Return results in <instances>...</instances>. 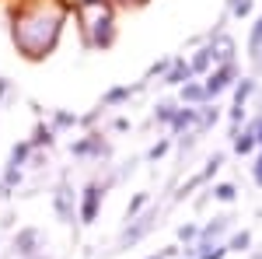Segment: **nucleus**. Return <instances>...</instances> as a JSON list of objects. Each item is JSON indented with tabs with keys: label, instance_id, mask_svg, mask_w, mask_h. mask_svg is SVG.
I'll list each match as a JSON object with an SVG mask.
<instances>
[{
	"label": "nucleus",
	"instance_id": "nucleus-1",
	"mask_svg": "<svg viewBox=\"0 0 262 259\" xmlns=\"http://www.w3.org/2000/svg\"><path fill=\"white\" fill-rule=\"evenodd\" d=\"M234 74H238V67H234V63H224V67H217L210 77L203 81V88H206V98H217V95H224V91L234 84Z\"/></svg>",
	"mask_w": 262,
	"mask_h": 259
},
{
	"label": "nucleus",
	"instance_id": "nucleus-5",
	"mask_svg": "<svg viewBox=\"0 0 262 259\" xmlns=\"http://www.w3.org/2000/svg\"><path fill=\"white\" fill-rule=\"evenodd\" d=\"M210 56H213V63H234V42L227 39V35H213V42H210Z\"/></svg>",
	"mask_w": 262,
	"mask_h": 259
},
{
	"label": "nucleus",
	"instance_id": "nucleus-11",
	"mask_svg": "<svg viewBox=\"0 0 262 259\" xmlns=\"http://www.w3.org/2000/svg\"><path fill=\"white\" fill-rule=\"evenodd\" d=\"M210 63H213V56H210V46L196 49V53H192V60H189V70H192V77H196V74H206V70H210Z\"/></svg>",
	"mask_w": 262,
	"mask_h": 259
},
{
	"label": "nucleus",
	"instance_id": "nucleus-12",
	"mask_svg": "<svg viewBox=\"0 0 262 259\" xmlns=\"http://www.w3.org/2000/svg\"><path fill=\"white\" fill-rule=\"evenodd\" d=\"M231 137H234V151H238V154H252V151H255V133H252L248 126L238 130V133H231Z\"/></svg>",
	"mask_w": 262,
	"mask_h": 259
},
{
	"label": "nucleus",
	"instance_id": "nucleus-7",
	"mask_svg": "<svg viewBox=\"0 0 262 259\" xmlns=\"http://www.w3.org/2000/svg\"><path fill=\"white\" fill-rule=\"evenodd\" d=\"M56 214H60V221H74V193H70V186L67 182H60V189H56Z\"/></svg>",
	"mask_w": 262,
	"mask_h": 259
},
{
	"label": "nucleus",
	"instance_id": "nucleus-10",
	"mask_svg": "<svg viewBox=\"0 0 262 259\" xmlns=\"http://www.w3.org/2000/svg\"><path fill=\"white\" fill-rule=\"evenodd\" d=\"M203 102H210L206 98V88L203 84H196V81H189V84H182V105H203Z\"/></svg>",
	"mask_w": 262,
	"mask_h": 259
},
{
	"label": "nucleus",
	"instance_id": "nucleus-20",
	"mask_svg": "<svg viewBox=\"0 0 262 259\" xmlns=\"http://www.w3.org/2000/svg\"><path fill=\"white\" fill-rule=\"evenodd\" d=\"M28 144H32V147H42V144H46V147H53V126L39 123V126H35V137L28 140Z\"/></svg>",
	"mask_w": 262,
	"mask_h": 259
},
{
	"label": "nucleus",
	"instance_id": "nucleus-25",
	"mask_svg": "<svg viewBox=\"0 0 262 259\" xmlns=\"http://www.w3.org/2000/svg\"><path fill=\"white\" fill-rule=\"evenodd\" d=\"M179 238L182 242H200V224H182V228H179Z\"/></svg>",
	"mask_w": 262,
	"mask_h": 259
},
{
	"label": "nucleus",
	"instance_id": "nucleus-31",
	"mask_svg": "<svg viewBox=\"0 0 262 259\" xmlns=\"http://www.w3.org/2000/svg\"><path fill=\"white\" fill-rule=\"evenodd\" d=\"M259 63H262V56H259Z\"/></svg>",
	"mask_w": 262,
	"mask_h": 259
},
{
	"label": "nucleus",
	"instance_id": "nucleus-29",
	"mask_svg": "<svg viewBox=\"0 0 262 259\" xmlns=\"http://www.w3.org/2000/svg\"><path fill=\"white\" fill-rule=\"evenodd\" d=\"M7 91H11V81H7V77H0V98H4Z\"/></svg>",
	"mask_w": 262,
	"mask_h": 259
},
{
	"label": "nucleus",
	"instance_id": "nucleus-22",
	"mask_svg": "<svg viewBox=\"0 0 262 259\" xmlns=\"http://www.w3.org/2000/svg\"><path fill=\"white\" fill-rule=\"evenodd\" d=\"M217 119H221V109H217V105H213V109H200V130H210Z\"/></svg>",
	"mask_w": 262,
	"mask_h": 259
},
{
	"label": "nucleus",
	"instance_id": "nucleus-16",
	"mask_svg": "<svg viewBox=\"0 0 262 259\" xmlns=\"http://www.w3.org/2000/svg\"><path fill=\"white\" fill-rule=\"evenodd\" d=\"M248 53L259 60V53H262V14L255 18V25H252V35H248Z\"/></svg>",
	"mask_w": 262,
	"mask_h": 259
},
{
	"label": "nucleus",
	"instance_id": "nucleus-30",
	"mask_svg": "<svg viewBox=\"0 0 262 259\" xmlns=\"http://www.w3.org/2000/svg\"><path fill=\"white\" fill-rule=\"evenodd\" d=\"M150 259H164V256H150Z\"/></svg>",
	"mask_w": 262,
	"mask_h": 259
},
{
	"label": "nucleus",
	"instance_id": "nucleus-24",
	"mask_svg": "<svg viewBox=\"0 0 262 259\" xmlns=\"http://www.w3.org/2000/svg\"><path fill=\"white\" fill-rule=\"evenodd\" d=\"M74 123H81V119H77L74 112H63V109L53 116V126H56V130H63V126H74Z\"/></svg>",
	"mask_w": 262,
	"mask_h": 259
},
{
	"label": "nucleus",
	"instance_id": "nucleus-8",
	"mask_svg": "<svg viewBox=\"0 0 262 259\" xmlns=\"http://www.w3.org/2000/svg\"><path fill=\"white\" fill-rule=\"evenodd\" d=\"M150 224H154V210H150V214H143L140 221H137V224H133V228H126V231H122V245H133V242H140L143 235H147V231H150Z\"/></svg>",
	"mask_w": 262,
	"mask_h": 259
},
{
	"label": "nucleus",
	"instance_id": "nucleus-26",
	"mask_svg": "<svg viewBox=\"0 0 262 259\" xmlns=\"http://www.w3.org/2000/svg\"><path fill=\"white\" fill-rule=\"evenodd\" d=\"M168 147H171V140H158V144H154V147L147 151V158H150V161H158L161 154H168Z\"/></svg>",
	"mask_w": 262,
	"mask_h": 259
},
{
	"label": "nucleus",
	"instance_id": "nucleus-18",
	"mask_svg": "<svg viewBox=\"0 0 262 259\" xmlns=\"http://www.w3.org/2000/svg\"><path fill=\"white\" fill-rule=\"evenodd\" d=\"M252 91H255V81H252V77H242V84L234 88V105H238V109H245V102H248V95H252Z\"/></svg>",
	"mask_w": 262,
	"mask_h": 259
},
{
	"label": "nucleus",
	"instance_id": "nucleus-15",
	"mask_svg": "<svg viewBox=\"0 0 262 259\" xmlns=\"http://www.w3.org/2000/svg\"><path fill=\"white\" fill-rule=\"evenodd\" d=\"M133 91H140V88H108V91L101 95V105H119V102H126Z\"/></svg>",
	"mask_w": 262,
	"mask_h": 259
},
{
	"label": "nucleus",
	"instance_id": "nucleus-9",
	"mask_svg": "<svg viewBox=\"0 0 262 259\" xmlns=\"http://www.w3.org/2000/svg\"><path fill=\"white\" fill-rule=\"evenodd\" d=\"M35 245H39V231H35V228H25L18 238H14V249H18V252H21L25 259H32V256H35Z\"/></svg>",
	"mask_w": 262,
	"mask_h": 259
},
{
	"label": "nucleus",
	"instance_id": "nucleus-28",
	"mask_svg": "<svg viewBox=\"0 0 262 259\" xmlns=\"http://www.w3.org/2000/svg\"><path fill=\"white\" fill-rule=\"evenodd\" d=\"M248 130L255 133V147H262V116H259V119H252V123H248Z\"/></svg>",
	"mask_w": 262,
	"mask_h": 259
},
{
	"label": "nucleus",
	"instance_id": "nucleus-4",
	"mask_svg": "<svg viewBox=\"0 0 262 259\" xmlns=\"http://www.w3.org/2000/svg\"><path fill=\"white\" fill-rule=\"evenodd\" d=\"M192 126H200V109H192V105H182V109H175V116H171V133L192 130Z\"/></svg>",
	"mask_w": 262,
	"mask_h": 259
},
{
	"label": "nucleus",
	"instance_id": "nucleus-19",
	"mask_svg": "<svg viewBox=\"0 0 262 259\" xmlns=\"http://www.w3.org/2000/svg\"><path fill=\"white\" fill-rule=\"evenodd\" d=\"M28 151H32V144H28V140L14 144V147H11V161H7V165H11V168H21V165H25V158H28Z\"/></svg>",
	"mask_w": 262,
	"mask_h": 259
},
{
	"label": "nucleus",
	"instance_id": "nucleus-3",
	"mask_svg": "<svg viewBox=\"0 0 262 259\" xmlns=\"http://www.w3.org/2000/svg\"><path fill=\"white\" fill-rule=\"evenodd\" d=\"M70 154H74V158H88V154H108V144L101 140V133H91L88 140H77V144L70 147Z\"/></svg>",
	"mask_w": 262,
	"mask_h": 259
},
{
	"label": "nucleus",
	"instance_id": "nucleus-17",
	"mask_svg": "<svg viewBox=\"0 0 262 259\" xmlns=\"http://www.w3.org/2000/svg\"><path fill=\"white\" fill-rule=\"evenodd\" d=\"M210 193H213V200H221V203H234V200H238V189H234L231 182H217Z\"/></svg>",
	"mask_w": 262,
	"mask_h": 259
},
{
	"label": "nucleus",
	"instance_id": "nucleus-13",
	"mask_svg": "<svg viewBox=\"0 0 262 259\" xmlns=\"http://www.w3.org/2000/svg\"><path fill=\"white\" fill-rule=\"evenodd\" d=\"M227 221L231 217H213L206 228H200V242H210V238H221L224 231H227Z\"/></svg>",
	"mask_w": 262,
	"mask_h": 259
},
{
	"label": "nucleus",
	"instance_id": "nucleus-14",
	"mask_svg": "<svg viewBox=\"0 0 262 259\" xmlns=\"http://www.w3.org/2000/svg\"><path fill=\"white\" fill-rule=\"evenodd\" d=\"M227 245V252H248V245H252V231L245 228V231H234L231 242H224Z\"/></svg>",
	"mask_w": 262,
	"mask_h": 259
},
{
	"label": "nucleus",
	"instance_id": "nucleus-2",
	"mask_svg": "<svg viewBox=\"0 0 262 259\" xmlns=\"http://www.w3.org/2000/svg\"><path fill=\"white\" fill-rule=\"evenodd\" d=\"M101 196H105V186H98V182H88L84 186V200H81V221L84 224H91V221L98 217Z\"/></svg>",
	"mask_w": 262,
	"mask_h": 259
},
{
	"label": "nucleus",
	"instance_id": "nucleus-23",
	"mask_svg": "<svg viewBox=\"0 0 262 259\" xmlns=\"http://www.w3.org/2000/svg\"><path fill=\"white\" fill-rule=\"evenodd\" d=\"M143 207H147V193H137V196L129 200V207H126V221H129V217H137Z\"/></svg>",
	"mask_w": 262,
	"mask_h": 259
},
{
	"label": "nucleus",
	"instance_id": "nucleus-21",
	"mask_svg": "<svg viewBox=\"0 0 262 259\" xmlns=\"http://www.w3.org/2000/svg\"><path fill=\"white\" fill-rule=\"evenodd\" d=\"M175 109H179V105H171V102H158V109H154V119L164 123V126H171V116H175Z\"/></svg>",
	"mask_w": 262,
	"mask_h": 259
},
{
	"label": "nucleus",
	"instance_id": "nucleus-6",
	"mask_svg": "<svg viewBox=\"0 0 262 259\" xmlns=\"http://www.w3.org/2000/svg\"><path fill=\"white\" fill-rule=\"evenodd\" d=\"M189 81H192L189 60H185V56H179V60H171V67H168V74H164V84H175V88H182V84H189Z\"/></svg>",
	"mask_w": 262,
	"mask_h": 259
},
{
	"label": "nucleus",
	"instance_id": "nucleus-27",
	"mask_svg": "<svg viewBox=\"0 0 262 259\" xmlns=\"http://www.w3.org/2000/svg\"><path fill=\"white\" fill-rule=\"evenodd\" d=\"M252 182H255V186L262 189V151H259V158L252 161Z\"/></svg>",
	"mask_w": 262,
	"mask_h": 259
}]
</instances>
